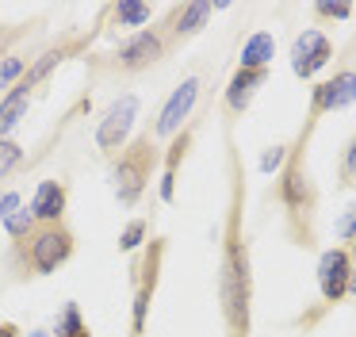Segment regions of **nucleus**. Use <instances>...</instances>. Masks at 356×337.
Here are the masks:
<instances>
[{"instance_id":"nucleus-1","label":"nucleus","mask_w":356,"mask_h":337,"mask_svg":"<svg viewBox=\"0 0 356 337\" xmlns=\"http://www.w3.org/2000/svg\"><path fill=\"white\" fill-rule=\"evenodd\" d=\"M134 115H138V96H119L115 104L108 107V115L100 119V130H96V146L100 150H119L127 142L134 127Z\"/></svg>"},{"instance_id":"nucleus-2","label":"nucleus","mask_w":356,"mask_h":337,"mask_svg":"<svg viewBox=\"0 0 356 337\" xmlns=\"http://www.w3.org/2000/svg\"><path fill=\"white\" fill-rule=\"evenodd\" d=\"M330 54H333V46H330V38H325L322 31H302V35L295 38V46H291V69L299 77H314L318 69L330 61Z\"/></svg>"},{"instance_id":"nucleus-3","label":"nucleus","mask_w":356,"mask_h":337,"mask_svg":"<svg viewBox=\"0 0 356 337\" xmlns=\"http://www.w3.org/2000/svg\"><path fill=\"white\" fill-rule=\"evenodd\" d=\"M348 276H353V268H348V253L345 249L322 253V260H318V288H322V295L330 299V303H337V299L348 291Z\"/></svg>"},{"instance_id":"nucleus-4","label":"nucleus","mask_w":356,"mask_h":337,"mask_svg":"<svg viewBox=\"0 0 356 337\" xmlns=\"http://www.w3.org/2000/svg\"><path fill=\"white\" fill-rule=\"evenodd\" d=\"M195 96H200V81H195V77H188V81L169 96V104L161 107V115H157V134H172V130H177L180 123L188 119V111H192Z\"/></svg>"},{"instance_id":"nucleus-5","label":"nucleus","mask_w":356,"mask_h":337,"mask_svg":"<svg viewBox=\"0 0 356 337\" xmlns=\"http://www.w3.org/2000/svg\"><path fill=\"white\" fill-rule=\"evenodd\" d=\"M146 150H149V142L138 146L134 157L119 161V168H115V196H119V203H134V199H138L142 184H146Z\"/></svg>"},{"instance_id":"nucleus-6","label":"nucleus","mask_w":356,"mask_h":337,"mask_svg":"<svg viewBox=\"0 0 356 337\" xmlns=\"http://www.w3.org/2000/svg\"><path fill=\"white\" fill-rule=\"evenodd\" d=\"M318 111H341V107L356 104V73L353 69H345V73H337L333 81H325L322 88H318Z\"/></svg>"},{"instance_id":"nucleus-7","label":"nucleus","mask_w":356,"mask_h":337,"mask_svg":"<svg viewBox=\"0 0 356 337\" xmlns=\"http://www.w3.org/2000/svg\"><path fill=\"white\" fill-rule=\"evenodd\" d=\"M65 257H70V237L54 234V230H50V234H42L39 242L31 245V260H35V268H39V272H54Z\"/></svg>"},{"instance_id":"nucleus-8","label":"nucleus","mask_w":356,"mask_h":337,"mask_svg":"<svg viewBox=\"0 0 356 337\" xmlns=\"http://www.w3.org/2000/svg\"><path fill=\"white\" fill-rule=\"evenodd\" d=\"M119 58H123V65H127V69H142V65H149V61L161 58V38L149 35V31H142V35H134L131 42H127L123 50H119Z\"/></svg>"},{"instance_id":"nucleus-9","label":"nucleus","mask_w":356,"mask_h":337,"mask_svg":"<svg viewBox=\"0 0 356 337\" xmlns=\"http://www.w3.org/2000/svg\"><path fill=\"white\" fill-rule=\"evenodd\" d=\"M261 84H264V69H238L234 81H230V92H226V104H230L234 111H241Z\"/></svg>"},{"instance_id":"nucleus-10","label":"nucleus","mask_w":356,"mask_h":337,"mask_svg":"<svg viewBox=\"0 0 356 337\" xmlns=\"http://www.w3.org/2000/svg\"><path fill=\"white\" fill-rule=\"evenodd\" d=\"M62 207H65L62 184H58V180H42L39 191H35V199H31V214H35V219H58Z\"/></svg>"},{"instance_id":"nucleus-11","label":"nucleus","mask_w":356,"mask_h":337,"mask_svg":"<svg viewBox=\"0 0 356 337\" xmlns=\"http://www.w3.org/2000/svg\"><path fill=\"white\" fill-rule=\"evenodd\" d=\"M24 111H27V84H19L16 92H8V96L0 100V138L16 130V123L24 119Z\"/></svg>"},{"instance_id":"nucleus-12","label":"nucleus","mask_w":356,"mask_h":337,"mask_svg":"<svg viewBox=\"0 0 356 337\" xmlns=\"http://www.w3.org/2000/svg\"><path fill=\"white\" fill-rule=\"evenodd\" d=\"M272 50H276V42H272L268 31H261V35H253L245 42V50H241V69H264L272 61Z\"/></svg>"},{"instance_id":"nucleus-13","label":"nucleus","mask_w":356,"mask_h":337,"mask_svg":"<svg viewBox=\"0 0 356 337\" xmlns=\"http://www.w3.org/2000/svg\"><path fill=\"white\" fill-rule=\"evenodd\" d=\"M207 15H211V4H188L184 15H180V23H177V31L180 35H195V31L207 23Z\"/></svg>"},{"instance_id":"nucleus-14","label":"nucleus","mask_w":356,"mask_h":337,"mask_svg":"<svg viewBox=\"0 0 356 337\" xmlns=\"http://www.w3.org/2000/svg\"><path fill=\"white\" fill-rule=\"evenodd\" d=\"M115 19L123 23V27H138V23L149 19V4H134V0H123V4L115 8Z\"/></svg>"},{"instance_id":"nucleus-15","label":"nucleus","mask_w":356,"mask_h":337,"mask_svg":"<svg viewBox=\"0 0 356 337\" xmlns=\"http://www.w3.org/2000/svg\"><path fill=\"white\" fill-rule=\"evenodd\" d=\"M19 157H24V150L16 142H8V138H0V176H8L19 165Z\"/></svg>"},{"instance_id":"nucleus-16","label":"nucleus","mask_w":356,"mask_h":337,"mask_svg":"<svg viewBox=\"0 0 356 337\" xmlns=\"http://www.w3.org/2000/svg\"><path fill=\"white\" fill-rule=\"evenodd\" d=\"M31 222H35V214L24 207V211H12L8 219H4V226H8L12 237H19V234H27V230H31Z\"/></svg>"},{"instance_id":"nucleus-17","label":"nucleus","mask_w":356,"mask_h":337,"mask_svg":"<svg viewBox=\"0 0 356 337\" xmlns=\"http://www.w3.org/2000/svg\"><path fill=\"white\" fill-rule=\"evenodd\" d=\"M77 334H85V329H81V314H77V306H65L62 326H58L54 337H77Z\"/></svg>"},{"instance_id":"nucleus-18","label":"nucleus","mask_w":356,"mask_h":337,"mask_svg":"<svg viewBox=\"0 0 356 337\" xmlns=\"http://www.w3.org/2000/svg\"><path fill=\"white\" fill-rule=\"evenodd\" d=\"M19 73H24V58H4V65H0V88H8Z\"/></svg>"},{"instance_id":"nucleus-19","label":"nucleus","mask_w":356,"mask_h":337,"mask_svg":"<svg viewBox=\"0 0 356 337\" xmlns=\"http://www.w3.org/2000/svg\"><path fill=\"white\" fill-rule=\"evenodd\" d=\"M142 234H146V222H131V226L123 230V237H119V245H123V249H134V245L142 242Z\"/></svg>"},{"instance_id":"nucleus-20","label":"nucleus","mask_w":356,"mask_h":337,"mask_svg":"<svg viewBox=\"0 0 356 337\" xmlns=\"http://www.w3.org/2000/svg\"><path fill=\"white\" fill-rule=\"evenodd\" d=\"M337 237H356V203L348 207L345 214H341V222H337Z\"/></svg>"},{"instance_id":"nucleus-21","label":"nucleus","mask_w":356,"mask_h":337,"mask_svg":"<svg viewBox=\"0 0 356 337\" xmlns=\"http://www.w3.org/2000/svg\"><path fill=\"white\" fill-rule=\"evenodd\" d=\"M280 165H284V146H272V150L261 157V168H264V173H276Z\"/></svg>"},{"instance_id":"nucleus-22","label":"nucleus","mask_w":356,"mask_h":337,"mask_svg":"<svg viewBox=\"0 0 356 337\" xmlns=\"http://www.w3.org/2000/svg\"><path fill=\"white\" fill-rule=\"evenodd\" d=\"M146 303H149V291L142 288L138 299H134V329H142V322H146Z\"/></svg>"},{"instance_id":"nucleus-23","label":"nucleus","mask_w":356,"mask_h":337,"mask_svg":"<svg viewBox=\"0 0 356 337\" xmlns=\"http://www.w3.org/2000/svg\"><path fill=\"white\" fill-rule=\"evenodd\" d=\"M12 211H19V196L8 191V196H0V219H8Z\"/></svg>"},{"instance_id":"nucleus-24","label":"nucleus","mask_w":356,"mask_h":337,"mask_svg":"<svg viewBox=\"0 0 356 337\" xmlns=\"http://www.w3.org/2000/svg\"><path fill=\"white\" fill-rule=\"evenodd\" d=\"M318 12H322V15H333V19H345V15H353V8H348V4H322Z\"/></svg>"},{"instance_id":"nucleus-25","label":"nucleus","mask_w":356,"mask_h":337,"mask_svg":"<svg viewBox=\"0 0 356 337\" xmlns=\"http://www.w3.org/2000/svg\"><path fill=\"white\" fill-rule=\"evenodd\" d=\"M345 173H348V176H356V142L348 146V157H345Z\"/></svg>"},{"instance_id":"nucleus-26","label":"nucleus","mask_w":356,"mask_h":337,"mask_svg":"<svg viewBox=\"0 0 356 337\" xmlns=\"http://www.w3.org/2000/svg\"><path fill=\"white\" fill-rule=\"evenodd\" d=\"M161 196H165V199H172V173L161 180Z\"/></svg>"},{"instance_id":"nucleus-27","label":"nucleus","mask_w":356,"mask_h":337,"mask_svg":"<svg viewBox=\"0 0 356 337\" xmlns=\"http://www.w3.org/2000/svg\"><path fill=\"white\" fill-rule=\"evenodd\" d=\"M0 337H16V329H12V326H0Z\"/></svg>"},{"instance_id":"nucleus-28","label":"nucleus","mask_w":356,"mask_h":337,"mask_svg":"<svg viewBox=\"0 0 356 337\" xmlns=\"http://www.w3.org/2000/svg\"><path fill=\"white\" fill-rule=\"evenodd\" d=\"M77 337H88V334H77Z\"/></svg>"}]
</instances>
